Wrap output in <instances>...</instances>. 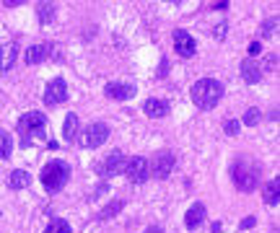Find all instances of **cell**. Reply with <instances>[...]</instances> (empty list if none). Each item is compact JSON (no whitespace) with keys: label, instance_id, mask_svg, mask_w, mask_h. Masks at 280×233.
<instances>
[{"label":"cell","instance_id":"cell-8","mask_svg":"<svg viewBox=\"0 0 280 233\" xmlns=\"http://www.w3.org/2000/svg\"><path fill=\"white\" fill-rule=\"evenodd\" d=\"M68 99V83L62 81V78H52V81L47 83L45 88V104L47 106H57Z\"/></svg>","mask_w":280,"mask_h":233},{"label":"cell","instance_id":"cell-29","mask_svg":"<svg viewBox=\"0 0 280 233\" xmlns=\"http://www.w3.org/2000/svg\"><path fill=\"white\" fill-rule=\"evenodd\" d=\"M260 52H262V47H260V42H252V44H249V60H254V57H257Z\"/></svg>","mask_w":280,"mask_h":233},{"label":"cell","instance_id":"cell-25","mask_svg":"<svg viewBox=\"0 0 280 233\" xmlns=\"http://www.w3.org/2000/svg\"><path fill=\"white\" fill-rule=\"evenodd\" d=\"M223 130H226V135L236 137V135H239V130H242V125H239L236 120H226V122H223Z\"/></svg>","mask_w":280,"mask_h":233},{"label":"cell","instance_id":"cell-24","mask_svg":"<svg viewBox=\"0 0 280 233\" xmlns=\"http://www.w3.org/2000/svg\"><path fill=\"white\" fill-rule=\"evenodd\" d=\"M45 233H73V228H70V223L65 218H52L50 225L45 228Z\"/></svg>","mask_w":280,"mask_h":233},{"label":"cell","instance_id":"cell-14","mask_svg":"<svg viewBox=\"0 0 280 233\" xmlns=\"http://www.w3.org/2000/svg\"><path fill=\"white\" fill-rule=\"evenodd\" d=\"M18 60V44L16 42H8V44H0V75L8 73Z\"/></svg>","mask_w":280,"mask_h":233},{"label":"cell","instance_id":"cell-2","mask_svg":"<svg viewBox=\"0 0 280 233\" xmlns=\"http://www.w3.org/2000/svg\"><path fill=\"white\" fill-rule=\"evenodd\" d=\"M231 176H233L236 189L252 192V189H257V184H260V166L252 164L247 155H244V158L233 161V166H231Z\"/></svg>","mask_w":280,"mask_h":233},{"label":"cell","instance_id":"cell-9","mask_svg":"<svg viewBox=\"0 0 280 233\" xmlns=\"http://www.w3.org/2000/svg\"><path fill=\"white\" fill-rule=\"evenodd\" d=\"M174 50H177L184 60L195 57L197 44H195V39H192V34H189V31H184V29H177V31H174Z\"/></svg>","mask_w":280,"mask_h":233},{"label":"cell","instance_id":"cell-10","mask_svg":"<svg viewBox=\"0 0 280 233\" xmlns=\"http://www.w3.org/2000/svg\"><path fill=\"white\" fill-rule=\"evenodd\" d=\"M125 164H127V158H125V153L122 150H112L106 158H104V164L99 166V171L104 174V176H117L119 171L125 169Z\"/></svg>","mask_w":280,"mask_h":233},{"label":"cell","instance_id":"cell-12","mask_svg":"<svg viewBox=\"0 0 280 233\" xmlns=\"http://www.w3.org/2000/svg\"><path fill=\"white\" fill-rule=\"evenodd\" d=\"M265 65L257 62V60H244L242 62V78H244V83H260L262 78H265Z\"/></svg>","mask_w":280,"mask_h":233},{"label":"cell","instance_id":"cell-23","mask_svg":"<svg viewBox=\"0 0 280 233\" xmlns=\"http://www.w3.org/2000/svg\"><path fill=\"white\" fill-rule=\"evenodd\" d=\"M262 122V111L257 109V106H249L247 111H244V116H242V122L239 125H247V127H257Z\"/></svg>","mask_w":280,"mask_h":233},{"label":"cell","instance_id":"cell-5","mask_svg":"<svg viewBox=\"0 0 280 233\" xmlns=\"http://www.w3.org/2000/svg\"><path fill=\"white\" fill-rule=\"evenodd\" d=\"M177 166V155L171 150H161L156 153L153 158L148 161V176H156V179H169L171 171Z\"/></svg>","mask_w":280,"mask_h":233},{"label":"cell","instance_id":"cell-11","mask_svg":"<svg viewBox=\"0 0 280 233\" xmlns=\"http://www.w3.org/2000/svg\"><path fill=\"white\" fill-rule=\"evenodd\" d=\"M104 94L112 101H130L135 96V86L133 83H106Z\"/></svg>","mask_w":280,"mask_h":233},{"label":"cell","instance_id":"cell-20","mask_svg":"<svg viewBox=\"0 0 280 233\" xmlns=\"http://www.w3.org/2000/svg\"><path fill=\"white\" fill-rule=\"evenodd\" d=\"M29 184H31V174L29 171H24V169L11 171V176H8V187L11 189H26Z\"/></svg>","mask_w":280,"mask_h":233},{"label":"cell","instance_id":"cell-30","mask_svg":"<svg viewBox=\"0 0 280 233\" xmlns=\"http://www.w3.org/2000/svg\"><path fill=\"white\" fill-rule=\"evenodd\" d=\"M145 233H164V228H161V225H148Z\"/></svg>","mask_w":280,"mask_h":233},{"label":"cell","instance_id":"cell-18","mask_svg":"<svg viewBox=\"0 0 280 233\" xmlns=\"http://www.w3.org/2000/svg\"><path fill=\"white\" fill-rule=\"evenodd\" d=\"M122 210H125V200H112L106 207H101V210L96 213V220H101V223H104V220H112V218H117Z\"/></svg>","mask_w":280,"mask_h":233},{"label":"cell","instance_id":"cell-13","mask_svg":"<svg viewBox=\"0 0 280 233\" xmlns=\"http://www.w3.org/2000/svg\"><path fill=\"white\" fill-rule=\"evenodd\" d=\"M143 111L150 116V120H161V116H169L171 104H169L166 99H148V101L143 104Z\"/></svg>","mask_w":280,"mask_h":233},{"label":"cell","instance_id":"cell-4","mask_svg":"<svg viewBox=\"0 0 280 233\" xmlns=\"http://www.w3.org/2000/svg\"><path fill=\"white\" fill-rule=\"evenodd\" d=\"M18 135H21V145L29 148L31 145V137H45V127H47V120H45V114H39V111H26L18 116Z\"/></svg>","mask_w":280,"mask_h":233},{"label":"cell","instance_id":"cell-15","mask_svg":"<svg viewBox=\"0 0 280 233\" xmlns=\"http://www.w3.org/2000/svg\"><path fill=\"white\" fill-rule=\"evenodd\" d=\"M205 215H208V207H205L203 202H195V205H192V207L184 213V225H187L189 230H195V228H200V225H203Z\"/></svg>","mask_w":280,"mask_h":233},{"label":"cell","instance_id":"cell-27","mask_svg":"<svg viewBox=\"0 0 280 233\" xmlns=\"http://www.w3.org/2000/svg\"><path fill=\"white\" fill-rule=\"evenodd\" d=\"M226 31H228V26H226V24H218L216 31H213V36H216V39H226Z\"/></svg>","mask_w":280,"mask_h":233},{"label":"cell","instance_id":"cell-22","mask_svg":"<svg viewBox=\"0 0 280 233\" xmlns=\"http://www.w3.org/2000/svg\"><path fill=\"white\" fill-rule=\"evenodd\" d=\"M11 153H13V137H11L8 130L0 127V158L8 161V158H11Z\"/></svg>","mask_w":280,"mask_h":233},{"label":"cell","instance_id":"cell-6","mask_svg":"<svg viewBox=\"0 0 280 233\" xmlns=\"http://www.w3.org/2000/svg\"><path fill=\"white\" fill-rule=\"evenodd\" d=\"M109 140V127L104 125V122H91L86 130H83V135H81V145L83 148H99V145H104Z\"/></svg>","mask_w":280,"mask_h":233},{"label":"cell","instance_id":"cell-7","mask_svg":"<svg viewBox=\"0 0 280 233\" xmlns=\"http://www.w3.org/2000/svg\"><path fill=\"white\" fill-rule=\"evenodd\" d=\"M125 176L133 181V184H143L148 179V161L143 158V155H133V158L125 164Z\"/></svg>","mask_w":280,"mask_h":233},{"label":"cell","instance_id":"cell-28","mask_svg":"<svg viewBox=\"0 0 280 233\" xmlns=\"http://www.w3.org/2000/svg\"><path fill=\"white\" fill-rule=\"evenodd\" d=\"M239 225H242V230H244V228H254V225H257V220H254V215H247V218H244L242 223H239Z\"/></svg>","mask_w":280,"mask_h":233},{"label":"cell","instance_id":"cell-21","mask_svg":"<svg viewBox=\"0 0 280 233\" xmlns=\"http://www.w3.org/2000/svg\"><path fill=\"white\" fill-rule=\"evenodd\" d=\"M36 13H39V21H42V24H52L57 18V6L55 3H39Z\"/></svg>","mask_w":280,"mask_h":233},{"label":"cell","instance_id":"cell-26","mask_svg":"<svg viewBox=\"0 0 280 233\" xmlns=\"http://www.w3.org/2000/svg\"><path fill=\"white\" fill-rule=\"evenodd\" d=\"M275 26H277V18H267L262 24V36H272L275 34Z\"/></svg>","mask_w":280,"mask_h":233},{"label":"cell","instance_id":"cell-3","mask_svg":"<svg viewBox=\"0 0 280 233\" xmlns=\"http://www.w3.org/2000/svg\"><path fill=\"white\" fill-rule=\"evenodd\" d=\"M39 179H42V184H45V189H47L50 194H57V192L68 184V179H70V166H68L65 161L55 158V161H50V164L42 169Z\"/></svg>","mask_w":280,"mask_h":233},{"label":"cell","instance_id":"cell-19","mask_svg":"<svg viewBox=\"0 0 280 233\" xmlns=\"http://www.w3.org/2000/svg\"><path fill=\"white\" fill-rule=\"evenodd\" d=\"M78 127H81V122H78V114H68V116H65V125H62L65 143H75V140H78Z\"/></svg>","mask_w":280,"mask_h":233},{"label":"cell","instance_id":"cell-1","mask_svg":"<svg viewBox=\"0 0 280 233\" xmlns=\"http://www.w3.org/2000/svg\"><path fill=\"white\" fill-rule=\"evenodd\" d=\"M189 96H192V101H195L197 109L210 111V109H216L218 101L223 99V83L216 81V78H200V81L192 83Z\"/></svg>","mask_w":280,"mask_h":233},{"label":"cell","instance_id":"cell-17","mask_svg":"<svg viewBox=\"0 0 280 233\" xmlns=\"http://www.w3.org/2000/svg\"><path fill=\"white\" fill-rule=\"evenodd\" d=\"M277 200H280V181H277V179L265 181V189H262V202H265V205H277Z\"/></svg>","mask_w":280,"mask_h":233},{"label":"cell","instance_id":"cell-31","mask_svg":"<svg viewBox=\"0 0 280 233\" xmlns=\"http://www.w3.org/2000/svg\"><path fill=\"white\" fill-rule=\"evenodd\" d=\"M6 6L8 8H16V6H21V0H6Z\"/></svg>","mask_w":280,"mask_h":233},{"label":"cell","instance_id":"cell-16","mask_svg":"<svg viewBox=\"0 0 280 233\" xmlns=\"http://www.w3.org/2000/svg\"><path fill=\"white\" fill-rule=\"evenodd\" d=\"M50 52H52V44H34V47L26 50L24 60H26V65H39L50 57Z\"/></svg>","mask_w":280,"mask_h":233}]
</instances>
